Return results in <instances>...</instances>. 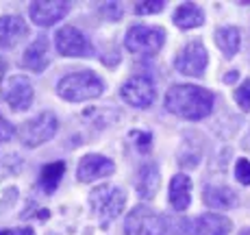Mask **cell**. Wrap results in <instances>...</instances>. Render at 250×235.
<instances>
[{
    "instance_id": "cell-13",
    "label": "cell",
    "mask_w": 250,
    "mask_h": 235,
    "mask_svg": "<svg viewBox=\"0 0 250 235\" xmlns=\"http://www.w3.org/2000/svg\"><path fill=\"white\" fill-rule=\"evenodd\" d=\"M28 35V26L20 16H2L0 18V48L18 46Z\"/></svg>"
},
{
    "instance_id": "cell-1",
    "label": "cell",
    "mask_w": 250,
    "mask_h": 235,
    "mask_svg": "<svg viewBox=\"0 0 250 235\" xmlns=\"http://www.w3.org/2000/svg\"><path fill=\"white\" fill-rule=\"evenodd\" d=\"M166 109L185 120H203L213 111V94L196 85H174L166 94Z\"/></svg>"
},
{
    "instance_id": "cell-22",
    "label": "cell",
    "mask_w": 250,
    "mask_h": 235,
    "mask_svg": "<svg viewBox=\"0 0 250 235\" xmlns=\"http://www.w3.org/2000/svg\"><path fill=\"white\" fill-rule=\"evenodd\" d=\"M233 98H235V103L239 105L242 111H250V79H246L237 89H235Z\"/></svg>"
},
{
    "instance_id": "cell-18",
    "label": "cell",
    "mask_w": 250,
    "mask_h": 235,
    "mask_svg": "<svg viewBox=\"0 0 250 235\" xmlns=\"http://www.w3.org/2000/svg\"><path fill=\"white\" fill-rule=\"evenodd\" d=\"M159 183H161L159 170H157L155 164H146V166L139 168L135 188H137L142 198H152V196L157 194V190H159Z\"/></svg>"
},
{
    "instance_id": "cell-31",
    "label": "cell",
    "mask_w": 250,
    "mask_h": 235,
    "mask_svg": "<svg viewBox=\"0 0 250 235\" xmlns=\"http://www.w3.org/2000/svg\"><path fill=\"white\" fill-rule=\"evenodd\" d=\"M242 235H250V229H248V231H244V233H242Z\"/></svg>"
},
{
    "instance_id": "cell-20",
    "label": "cell",
    "mask_w": 250,
    "mask_h": 235,
    "mask_svg": "<svg viewBox=\"0 0 250 235\" xmlns=\"http://www.w3.org/2000/svg\"><path fill=\"white\" fill-rule=\"evenodd\" d=\"M215 44L224 57H235L239 50V31L235 26H220L215 31Z\"/></svg>"
},
{
    "instance_id": "cell-26",
    "label": "cell",
    "mask_w": 250,
    "mask_h": 235,
    "mask_svg": "<svg viewBox=\"0 0 250 235\" xmlns=\"http://www.w3.org/2000/svg\"><path fill=\"white\" fill-rule=\"evenodd\" d=\"M11 135H13V127L0 116V142H7Z\"/></svg>"
},
{
    "instance_id": "cell-25",
    "label": "cell",
    "mask_w": 250,
    "mask_h": 235,
    "mask_svg": "<svg viewBox=\"0 0 250 235\" xmlns=\"http://www.w3.org/2000/svg\"><path fill=\"white\" fill-rule=\"evenodd\" d=\"M103 13H107L109 20H120V13H122V7L118 2H109L103 7Z\"/></svg>"
},
{
    "instance_id": "cell-3",
    "label": "cell",
    "mask_w": 250,
    "mask_h": 235,
    "mask_svg": "<svg viewBox=\"0 0 250 235\" xmlns=\"http://www.w3.org/2000/svg\"><path fill=\"white\" fill-rule=\"evenodd\" d=\"M89 205L94 214L103 224H109L122 214L124 205H126V194L115 185H98L91 190L89 194Z\"/></svg>"
},
{
    "instance_id": "cell-5",
    "label": "cell",
    "mask_w": 250,
    "mask_h": 235,
    "mask_svg": "<svg viewBox=\"0 0 250 235\" xmlns=\"http://www.w3.org/2000/svg\"><path fill=\"white\" fill-rule=\"evenodd\" d=\"M166 42V31L159 26H133L128 28L124 44L135 55H157Z\"/></svg>"
},
{
    "instance_id": "cell-19",
    "label": "cell",
    "mask_w": 250,
    "mask_h": 235,
    "mask_svg": "<svg viewBox=\"0 0 250 235\" xmlns=\"http://www.w3.org/2000/svg\"><path fill=\"white\" fill-rule=\"evenodd\" d=\"M205 22V13L200 7H196L194 2H185L181 4L179 9L174 11V24L179 28H196Z\"/></svg>"
},
{
    "instance_id": "cell-30",
    "label": "cell",
    "mask_w": 250,
    "mask_h": 235,
    "mask_svg": "<svg viewBox=\"0 0 250 235\" xmlns=\"http://www.w3.org/2000/svg\"><path fill=\"white\" fill-rule=\"evenodd\" d=\"M4 70H7V65H4L2 59H0V81H2V76H4Z\"/></svg>"
},
{
    "instance_id": "cell-14",
    "label": "cell",
    "mask_w": 250,
    "mask_h": 235,
    "mask_svg": "<svg viewBox=\"0 0 250 235\" xmlns=\"http://www.w3.org/2000/svg\"><path fill=\"white\" fill-rule=\"evenodd\" d=\"M230 220L218 214H205L191 222L189 235H227L230 231Z\"/></svg>"
},
{
    "instance_id": "cell-12",
    "label": "cell",
    "mask_w": 250,
    "mask_h": 235,
    "mask_svg": "<svg viewBox=\"0 0 250 235\" xmlns=\"http://www.w3.org/2000/svg\"><path fill=\"white\" fill-rule=\"evenodd\" d=\"M113 170H115V164L111 159H107V157H103V155H87L81 159L76 176H79L81 183H89V181L113 174Z\"/></svg>"
},
{
    "instance_id": "cell-29",
    "label": "cell",
    "mask_w": 250,
    "mask_h": 235,
    "mask_svg": "<svg viewBox=\"0 0 250 235\" xmlns=\"http://www.w3.org/2000/svg\"><path fill=\"white\" fill-rule=\"evenodd\" d=\"M237 81V70H230L227 76H224V83H235Z\"/></svg>"
},
{
    "instance_id": "cell-17",
    "label": "cell",
    "mask_w": 250,
    "mask_h": 235,
    "mask_svg": "<svg viewBox=\"0 0 250 235\" xmlns=\"http://www.w3.org/2000/svg\"><path fill=\"white\" fill-rule=\"evenodd\" d=\"M203 198L207 207L211 209H230L237 205V194L229 188H222V185H207Z\"/></svg>"
},
{
    "instance_id": "cell-2",
    "label": "cell",
    "mask_w": 250,
    "mask_h": 235,
    "mask_svg": "<svg viewBox=\"0 0 250 235\" xmlns=\"http://www.w3.org/2000/svg\"><path fill=\"white\" fill-rule=\"evenodd\" d=\"M57 92L61 98L70 100V103H83V100L98 98L104 92V83L94 74V72L81 70L74 74H68L59 81Z\"/></svg>"
},
{
    "instance_id": "cell-9",
    "label": "cell",
    "mask_w": 250,
    "mask_h": 235,
    "mask_svg": "<svg viewBox=\"0 0 250 235\" xmlns=\"http://www.w3.org/2000/svg\"><path fill=\"white\" fill-rule=\"evenodd\" d=\"M122 100H126L131 107L146 109L155 100V83L148 76H133L122 85Z\"/></svg>"
},
{
    "instance_id": "cell-7",
    "label": "cell",
    "mask_w": 250,
    "mask_h": 235,
    "mask_svg": "<svg viewBox=\"0 0 250 235\" xmlns=\"http://www.w3.org/2000/svg\"><path fill=\"white\" fill-rule=\"evenodd\" d=\"M57 52L63 57H91L94 46L87 42V37L74 26H63L55 35Z\"/></svg>"
},
{
    "instance_id": "cell-6",
    "label": "cell",
    "mask_w": 250,
    "mask_h": 235,
    "mask_svg": "<svg viewBox=\"0 0 250 235\" xmlns=\"http://www.w3.org/2000/svg\"><path fill=\"white\" fill-rule=\"evenodd\" d=\"M167 222L148 207H135L126 215L124 235H167Z\"/></svg>"
},
{
    "instance_id": "cell-4",
    "label": "cell",
    "mask_w": 250,
    "mask_h": 235,
    "mask_svg": "<svg viewBox=\"0 0 250 235\" xmlns=\"http://www.w3.org/2000/svg\"><path fill=\"white\" fill-rule=\"evenodd\" d=\"M59 128V120H57L55 113L44 111L40 116H35L33 120H26V122L20 127V140L24 146L35 148L40 144H46L48 140H52Z\"/></svg>"
},
{
    "instance_id": "cell-21",
    "label": "cell",
    "mask_w": 250,
    "mask_h": 235,
    "mask_svg": "<svg viewBox=\"0 0 250 235\" xmlns=\"http://www.w3.org/2000/svg\"><path fill=\"white\" fill-rule=\"evenodd\" d=\"M63 172H65V164H61V161H55V164L44 166V168H42V172H40L42 190H44L46 194H52V192L59 188Z\"/></svg>"
},
{
    "instance_id": "cell-28",
    "label": "cell",
    "mask_w": 250,
    "mask_h": 235,
    "mask_svg": "<svg viewBox=\"0 0 250 235\" xmlns=\"http://www.w3.org/2000/svg\"><path fill=\"white\" fill-rule=\"evenodd\" d=\"M0 235H33L31 229H2Z\"/></svg>"
},
{
    "instance_id": "cell-23",
    "label": "cell",
    "mask_w": 250,
    "mask_h": 235,
    "mask_svg": "<svg viewBox=\"0 0 250 235\" xmlns=\"http://www.w3.org/2000/svg\"><path fill=\"white\" fill-rule=\"evenodd\" d=\"M163 7H166V2H161V0L137 2L135 4V13H137V16H146V13H159V11H163Z\"/></svg>"
},
{
    "instance_id": "cell-8",
    "label": "cell",
    "mask_w": 250,
    "mask_h": 235,
    "mask_svg": "<svg viewBox=\"0 0 250 235\" xmlns=\"http://www.w3.org/2000/svg\"><path fill=\"white\" fill-rule=\"evenodd\" d=\"M207 61H209V57H207L203 42H189L174 59V68L187 76H203Z\"/></svg>"
},
{
    "instance_id": "cell-10",
    "label": "cell",
    "mask_w": 250,
    "mask_h": 235,
    "mask_svg": "<svg viewBox=\"0 0 250 235\" xmlns=\"http://www.w3.org/2000/svg\"><path fill=\"white\" fill-rule=\"evenodd\" d=\"M2 98L13 111H26L33 103V85L26 76H11L4 83Z\"/></svg>"
},
{
    "instance_id": "cell-15",
    "label": "cell",
    "mask_w": 250,
    "mask_h": 235,
    "mask_svg": "<svg viewBox=\"0 0 250 235\" xmlns=\"http://www.w3.org/2000/svg\"><path fill=\"white\" fill-rule=\"evenodd\" d=\"M50 64V55H48V40L46 37H40L35 40L31 46L24 50L22 57V68L33 70V72H44Z\"/></svg>"
},
{
    "instance_id": "cell-16",
    "label": "cell",
    "mask_w": 250,
    "mask_h": 235,
    "mask_svg": "<svg viewBox=\"0 0 250 235\" xmlns=\"http://www.w3.org/2000/svg\"><path fill=\"white\" fill-rule=\"evenodd\" d=\"M191 203V181L185 174H176L170 183V205L174 212H185Z\"/></svg>"
},
{
    "instance_id": "cell-24",
    "label": "cell",
    "mask_w": 250,
    "mask_h": 235,
    "mask_svg": "<svg viewBox=\"0 0 250 235\" xmlns=\"http://www.w3.org/2000/svg\"><path fill=\"white\" fill-rule=\"evenodd\" d=\"M235 176L242 185H250V161L248 159H239L235 166Z\"/></svg>"
},
{
    "instance_id": "cell-11",
    "label": "cell",
    "mask_w": 250,
    "mask_h": 235,
    "mask_svg": "<svg viewBox=\"0 0 250 235\" xmlns=\"http://www.w3.org/2000/svg\"><path fill=\"white\" fill-rule=\"evenodd\" d=\"M68 11H70V2H65V0H61V2L46 0V2H33L28 7V16L37 26H52L59 20H63L68 16Z\"/></svg>"
},
{
    "instance_id": "cell-27",
    "label": "cell",
    "mask_w": 250,
    "mask_h": 235,
    "mask_svg": "<svg viewBox=\"0 0 250 235\" xmlns=\"http://www.w3.org/2000/svg\"><path fill=\"white\" fill-rule=\"evenodd\" d=\"M133 137H137V146H139V150H148V148H150V133H139V131H135L133 133Z\"/></svg>"
}]
</instances>
